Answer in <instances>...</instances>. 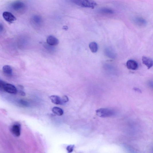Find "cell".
<instances>
[{
  "label": "cell",
  "mask_w": 153,
  "mask_h": 153,
  "mask_svg": "<svg viewBox=\"0 0 153 153\" xmlns=\"http://www.w3.org/2000/svg\"><path fill=\"white\" fill-rule=\"evenodd\" d=\"M47 44L51 46H56L59 43V41L57 38L53 36H50L47 39Z\"/></svg>",
  "instance_id": "9c48e42d"
},
{
  "label": "cell",
  "mask_w": 153,
  "mask_h": 153,
  "mask_svg": "<svg viewBox=\"0 0 153 153\" xmlns=\"http://www.w3.org/2000/svg\"><path fill=\"white\" fill-rule=\"evenodd\" d=\"M18 103L20 105L23 107H28L30 105V104L28 102L23 99L19 100L18 101Z\"/></svg>",
  "instance_id": "ac0fdd59"
},
{
  "label": "cell",
  "mask_w": 153,
  "mask_h": 153,
  "mask_svg": "<svg viewBox=\"0 0 153 153\" xmlns=\"http://www.w3.org/2000/svg\"><path fill=\"white\" fill-rule=\"evenodd\" d=\"M21 125L17 123L13 125L11 128V131L12 134L16 137H19L21 134Z\"/></svg>",
  "instance_id": "5b68a950"
},
{
  "label": "cell",
  "mask_w": 153,
  "mask_h": 153,
  "mask_svg": "<svg viewBox=\"0 0 153 153\" xmlns=\"http://www.w3.org/2000/svg\"><path fill=\"white\" fill-rule=\"evenodd\" d=\"M72 1L75 4L82 7L93 9L97 5V3L95 2L90 0H73Z\"/></svg>",
  "instance_id": "6da1fadb"
},
{
  "label": "cell",
  "mask_w": 153,
  "mask_h": 153,
  "mask_svg": "<svg viewBox=\"0 0 153 153\" xmlns=\"http://www.w3.org/2000/svg\"><path fill=\"white\" fill-rule=\"evenodd\" d=\"M4 30V27L2 24L0 23V33L2 32Z\"/></svg>",
  "instance_id": "44dd1931"
},
{
  "label": "cell",
  "mask_w": 153,
  "mask_h": 153,
  "mask_svg": "<svg viewBox=\"0 0 153 153\" xmlns=\"http://www.w3.org/2000/svg\"><path fill=\"white\" fill-rule=\"evenodd\" d=\"M3 70L4 73L8 76L12 75V69L11 67L9 65L4 66L3 68Z\"/></svg>",
  "instance_id": "4fadbf2b"
},
{
  "label": "cell",
  "mask_w": 153,
  "mask_h": 153,
  "mask_svg": "<svg viewBox=\"0 0 153 153\" xmlns=\"http://www.w3.org/2000/svg\"><path fill=\"white\" fill-rule=\"evenodd\" d=\"M74 147V145H71L68 146L66 148L68 153H71L73 150Z\"/></svg>",
  "instance_id": "ffe728a7"
},
{
  "label": "cell",
  "mask_w": 153,
  "mask_h": 153,
  "mask_svg": "<svg viewBox=\"0 0 153 153\" xmlns=\"http://www.w3.org/2000/svg\"><path fill=\"white\" fill-rule=\"evenodd\" d=\"M127 68L132 70H136L138 68V65L137 62L134 60H130L127 62Z\"/></svg>",
  "instance_id": "8fae6325"
},
{
  "label": "cell",
  "mask_w": 153,
  "mask_h": 153,
  "mask_svg": "<svg viewBox=\"0 0 153 153\" xmlns=\"http://www.w3.org/2000/svg\"><path fill=\"white\" fill-rule=\"evenodd\" d=\"M134 23L138 26L144 27L147 24V21L143 18L140 17H135L133 19Z\"/></svg>",
  "instance_id": "52a82bcc"
},
{
  "label": "cell",
  "mask_w": 153,
  "mask_h": 153,
  "mask_svg": "<svg viewBox=\"0 0 153 153\" xmlns=\"http://www.w3.org/2000/svg\"><path fill=\"white\" fill-rule=\"evenodd\" d=\"M52 112L58 116H61L64 114V111L61 108L57 107H54L52 109Z\"/></svg>",
  "instance_id": "2e32d148"
},
{
  "label": "cell",
  "mask_w": 153,
  "mask_h": 153,
  "mask_svg": "<svg viewBox=\"0 0 153 153\" xmlns=\"http://www.w3.org/2000/svg\"><path fill=\"white\" fill-rule=\"evenodd\" d=\"M68 101L69 99L68 97L66 95L64 96L61 98V105H63L64 104L67 102Z\"/></svg>",
  "instance_id": "d6986e66"
},
{
  "label": "cell",
  "mask_w": 153,
  "mask_h": 153,
  "mask_svg": "<svg viewBox=\"0 0 153 153\" xmlns=\"http://www.w3.org/2000/svg\"><path fill=\"white\" fill-rule=\"evenodd\" d=\"M2 82V81L0 80V85H1Z\"/></svg>",
  "instance_id": "cb8c5ba5"
},
{
  "label": "cell",
  "mask_w": 153,
  "mask_h": 153,
  "mask_svg": "<svg viewBox=\"0 0 153 153\" xmlns=\"http://www.w3.org/2000/svg\"><path fill=\"white\" fill-rule=\"evenodd\" d=\"M96 114L97 116L102 118L112 117L116 114L115 111L113 109L105 108H101L97 110Z\"/></svg>",
  "instance_id": "7a4b0ae2"
},
{
  "label": "cell",
  "mask_w": 153,
  "mask_h": 153,
  "mask_svg": "<svg viewBox=\"0 0 153 153\" xmlns=\"http://www.w3.org/2000/svg\"><path fill=\"white\" fill-rule=\"evenodd\" d=\"M3 16L7 22L10 23H13L17 19L16 17L11 13L8 11L4 12L3 14Z\"/></svg>",
  "instance_id": "8992f818"
},
{
  "label": "cell",
  "mask_w": 153,
  "mask_h": 153,
  "mask_svg": "<svg viewBox=\"0 0 153 153\" xmlns=\"http://www.w3.org/2000/svg\"><path fill=\"white\" fill-rule=\"evenodd\" d=\"M134 89L135 90V91L138 92H141V90L138 88H134Z\"/></svg>",
  "instance_id": "603a6c76"
},
{
  "label": "cell",
  "mask_w": 153,
  "mask_h": 153,
  "mask_svg": "<svg viewBox=\"0 0 153 153\" xmlns=\"http://www.w3.org/2000/svg\"><path fill=\"white\" fill-rule=\"evenodd\" d=\"M11 7L13 10L17 12H23L26 9V5L22 2L17 1L11 4Z\"/></svg>",
  "instance_id": "3957f363"
},
{
  "label": "cell",
  "mask_w": 153,
  "mask_h": 153,
  "mask_svg": "<svg viewBox=\"0 0 153 153\" xmlns=\"http://www.w3.org/2000/svg\"><path fill=\"white\" fill-rule=\"evenodd\" d=\"M142 60L143 64L146 66L148 69H149L152 66L153 61L152 58L144 56L142 57Z\"/></svg>",
  "instance_id": "30bf717a"
},
{
  "label": "cell",
  "mask_w": 153,
  "mask_h": 153,
  "mask_svg": "<svg viewBox=\"0 0 153 153\" xmlns=\"http://www.w3.org/2000/svg\"><path fill=\"white\" fill-rule=\"evenodd\" d=\"M20 94L22 96H25L26 95L25 93L23 91H21L20 92Z\"/></svg>",
  "instance_id": "7402d4cb"
},
{
  "label": "cell",
  "mask_w": 153,
  "mask_h": 153,
  "mask_svg": "<svg viewBox=\"0 0 153 153\" xmlns=\"http://www.w3.org/2000/svg\"><path fill=\"white\" fill-rule=\"evenodd\" d=\"M90 50L93 53H96L98 50V44L95 42H92L90 43L89 45Z\"/></svg>",
  "instance_id": "9a60e30c"
},
{
  "label": "cell",
  "mask_w": 153,
  "mask_h": 153,
  "mask_svg": "<svg viewBox=\"0 0 153 153\" xmlns=\"http://www.w3.org/2000/svg\"><path fill=\"white\" fill-rule=\"evenodd\" d=\"M33 23L37 26H41L43 23V19L39 15H35L32 17Z\"/></svg>",
  "instance_id": "7c38bea8"
},
{
  "label": "cell",
  "mask_w": 153,
  "mask_h": 153,
  "mask_svg": "<svg viewBox=\"0 0 153 153\" xmlns=\"http://www.w3.org/2000/svg\"><path fill=\"white\" fill-rule=\"evenodd\" d=\"M3 89L7 93L11 94H16L17 93V89L14 85L9 83H5Z\"/></svg>",
  "instance_id": "277c9868"
},
{
  "label": "cell",
  "mask_w": 153,
  "mask_h": 153,
  "mask_svg": "<svg viewBox=\"0 0 153 153\" xmlns=\"http://www.w3.org/2000/svg\"><path fill=\"white\" fill-rule=\"evenodd\" d=\"M99 12L101 13L106 14H113L114 11L112 9L107 8H103L99 10Z\"/></svg>",
  "instance_id": "e0dca14e"
},
{
  "label": "cell",
  "mask_w": 153,
  "mask_h": 153,
  "mask_svg": "<svg viewBox=\"0 0 153 153\" xmlns=\"http://www.w3.org/2000/svg\"><path fill=\"white\" fill-rule=\"evenodd\" d=\"M50 99L53 103L56 105H59V104L61 105V99L59 96L53 95L50 97Z\"/></svg>",
  "instance_id": "5bb4252c"
},
{
  "label": "cell",
  "mask_w": 153,
  "mask_h": 153,
  "mask_svg": "<svg viewBox=\"0 0 153 153\" xmlns=\"http://www.w3.org/2000/svg\"><path fill=\"white\" fill-rule=\"evenodd\" d=\"M104 53L106 56L110 58L114 59L116 57V54L113 48L110 47L105 48Z\"/></svg>",
  "instance_id": "ba28073f"
}]
</instances>
